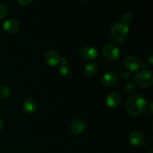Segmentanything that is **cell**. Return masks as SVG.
Wrapping results in <instances>:
<instances>
[{
    "instance_id": "obj_4",
    "label": "cell",
    "mask_w": 153,
    "mask_h": 153,
    "mask_svg": "<svg viewBox=\"0 0 153 153\" xmlns=\"http://www.w3.org/2000/svg\"><path fill=\"white\" fill-rule=\"evenodd\" d=\"M102 52L105 58L109 61H116L120 55V50L114 43H108L103 46Z\"/></svg>"
},
{
    "instance_id": "obj_20",
    "label": "cell",
    "mask_w": 153,
    "mask_h": 153,
    "mask_svg": "<svg viewBox=\"0 0 153 153\" xmlns=\"http://www.w3.org/2000/svg\"><path fill=\"white\" fill-rule=\"evenodd\" d=\"M33 1L34 0H17L18 4L22 7H28V6L31 5Z\"/></svg>"
},
{
    "instance_id": "obj_17",
    "label": "cell",
    "mask_w": 153,
    "mask_h": 153,
    "mask_svg": "<svg viewBox=\"0 0 153 153\" xmlns=\"http://www.w3.org/2000/svg\"><path fill=\"white\" fill-rule=\"evenodd\" d=\"M59 73L64 77H67L71 73V69L67 65L59 66Z\"/></svg>"
},
{
    "instance_id": "obj_11",
    "label": "cell",
    "mask_w": 153,
    "mask_h": 153,
    "mask_svg": "<svg viewBox=\"0 0 153 153\" xmlns=\"http://www.w3.org/2000/svg\"><path fill=\"white\" fill-rule=\"evenodd\" d=\"M59 60L60 56L58 52L53 50V49L49 50L45 55V61L48 65L51 66V67H55V66L58 65Z\"/></svg>"
},
{
    "instance_id": "obj_8",
    "label": "cell",
    "mask_w": 153,
    "mask_h": 153,
    "mask_svg": "<svg viewBox=\"0 0 153 153\" xmlns=\"http://www.w3.org/2000/svg\"><path fill=\"white\" fill-rule=\"evenodd\" d=\"M123 63L126 68L131 72L137 71L140 68V64H141L140 60L137 57L132 55L126 57L124 59Z\"/></svg>"
},
{
    "instance_id": "obj_18",
    "label": "cell",
    "mask_w": 153,
    "mask_h": 153,
    "mask_svg": "<svg viewBox=\"0 0 153 153\" xmlns=\"http://www.w3.org/2000/svg\"><path fill=\"white\" fill-rule=\"evenodd\" d=\"M121 20H122L123 23L126 24V25H128L131 22L132 20V17H131V15L128 13H125L122 15L121 16Z\"/></svg>"
},
{
    "instance_id": "obj_7",
    "label": "cell",
    "mask_w": 153,
    "mask_h": 153,
    "mask_svg": "<svg viewBox=\"0 0 153 153\" xmlns=\"http://www.w3.org/2000/svg\"><path fill=\"white\" fill-rule=\"evenodd\" d=\"M123 102V97L120 93L117 92H112L110 93L107 96L105 100L106 105L108 106L109 108H118L120 106Z\"/></svg>"
},
{
    "instance_id": "obj_23",
    "label": "cell",
    "mask_w": 153,
    "mask_h": 153,
    "mask_svg": "<svg viewBox=\"0 0 153 153\" xmlns=\"http://www.w3.org/2000/svg\"><path fill=\"white\" fill-rule=\"evenodd\" d=\"M3 126H4V122H3L1 118H0V132H1V131L2 130Z\"/></svg>"
},
{
    "instance_id": "obj_15",
    "label": "cell",
    "mask_w": 153,
    "mask_h": 153,
    "mask_svg": "<svg viewBox=\"0 0 153 153\" xmlns=\"http://www.w3.org/2000/svg\"><path fill=\"white\" fill-rule=\"evenodd\" d=\"M11 94V90L8 86L3 85L0 87V100H4L10 97Z\"/></svg>"
},
{
    "instance_id": "obj_16",
    "label": "cell",
    "mask_w": 153,
    "mask_h": 153,
    "mask_svg": "<svg viewBox=\"0 0 153 153\" xmlns=\"http://www.w3.org/2000/svg\"><path fill=\"white\" fill-rule=\"evenodd\" d=\"M136 91V85L132 82L128 83L126 85L125 88H124V92L127 94V95H131L134 93Z\"/></svg>"
},
{
    "instance_id": "obj_12",
    "label": "cell",
    "mask_w": 153,
    "mask_h": 153,
    "mask_svg": "<svg viewBox=\"0 0 153 153\" xmlns=\"http://www.w3.org/2000/svg\"><path fill=\"white\" fill-rule=\"evenodd\" d=\"M129 142L134 146H140L144 143V137L143 133L139 131H134L130 133Z\"/></svg>"
},
{
    "instance_id": "obj_14",
    "label": "cell",
    "mask_w": 153,
    "mask_h": 153,
    "mask_svg": "<svg viewBox=\"0 0 153 153\" xmlns=\"http://www.w3.org/2000/svg\"><path fill=\"white\" fill-rule=\"evenodd\" d=\"M99 71V67L95 63H90L85 67V73L87 76L93 77L96 76Z\"/></svg>"
},
{
    "instance_id": "obj_13",
    "label": "cell",
    "mask_w": 153,
    "mask_h": 153,
    "mask_svg": "<svg viewBox=\"0 0 153 153\" xmlns=\"http://www.w3.org/2000/svg\"><path fill=\"white\" fill-rule=\"evenodd\" d=\"M37 108V102L31 98L25 99L22 102V109L28 114H32L35 113Z\"/></svg>"
},
{
    "instance_id": "obj_19",
    "label": "cell",
    "mask_w": 153,
    "mask_h": 153,
    "mask_svg": "<svg viewBox=\"0 0 153 153\" xmlns=\"http://www.w3.org/2000/svg\"><path fill=\"white\" fill-rule=\"evenodd\" d=\"M7 11H8V9H7V6L0 3V19L5 17L6 15L7 14Z\"/></svg>"
},
{
    "instance_id": "obj_22",
    "label": "cell",
    "mask_w": 153,
    "mask_h": 153,
    "mask_svg": "<svg viewBox=\"0 0 153 153\" xmlns=\"http://www.w3.org/2000/svg\"><path fill=\"white\" fill-rule=\"evenodd\" d=\"M67 64H68V60H67V58H60L59 63H58L59 66L67 65Z\"/></svg>"
},
{
    "instance_id": "obj_9",
    "label": "cell",
    "mask_w": 153,
    "mask_h": 153,
    "mask_svg": "<svg viewBox=\"0 0 153 153\" xmlns=\"http://www.w3.org/2000/svg\"><path fill=\"white\" fill-rule=\"evenodd\" d=\"M118 78L113 72H108L105 73L101 79V84L105 88H111L117 83Z\"/></svg>"
},
{
    "instance_id": "obj_21",
    "label": "cell",
    "mask_w": 153,
    "mask_h": 153,
    "mask_svg": "<svg viewBox=\"0 0 153 153\" xmlns=\"http://www.w3.org/2000/svg\"><path fill=\"white\" fill-rule=\"evenodd\" d=\"M146 58L147 60V61L149 62V64L150 65L152 64V61H153V55H152V51H149L148 52H146Z\"/></svg>"
},
{
    "instance_id": "obj_24",
    "label": "cell",
    "mask_w": 153,
    "mask_h": 153,
    "mask_svg": "<svg viewBox=\"0 0 153 153\" xmlns=\"http://www.w3.org/2000/svg\"><path fill=\"white\" fill-rule=\"evenodd\" d=\"M80 1H88V0H80Z\"/></svg>"
},
{
    "instance_id": "obj_6",
    "label": "cell",
    "mask_w": 153,
    "mask_h": 153,
    "mask_svg": "<svg viewBox=\"0 0 153 153\" xmlns=\"http://www.w3.org/2000/svg\"><path fill=\"white\" fill-rule=\"evenodd\" d=\"M80 54L84 59L90 62L95 61L98 57V52L97 49L91 46H84L82 47Z\"/></svg>"
},
{
    "instance_id": "obj_5",
    "label": "cell",
    "mask_w": 153,
    "mask_h": 153,
    "mask_svg": "<svg viewBox=\"0 0 153 153\" xmlns=\"http://www.w3.org/2000/svg\"><path fill=\"white\" fill-rule=\"evenodd\" d=\"M86 128V123L81 118L75 119L69 126V131L73 135H79L85 131Z\"/></svg>"
},
{
    "instance_id": "obj_10",
    "label": "cell",
    "mask_w": 153,
    "mask_h": 153,
    "mask_svg": "<svg viewBox=\"0 0 153 153\" xmlns=\"http://www.w3.org/2000/svg\"><path fill=\"white\" fill-rule=\"evenodd\" d=\"M2 28L4 31L8 34H15L19 29V24L16 19H9L4 22Z\"/></svg>"
},
{
    "instance_id": "obj_2",
    "label": "cell",
    "mask_w": 153,
    "mask_h": 153,
    "mask_svg": "<svg viewBox=\"0 0 153 153\" xmlns=\"http://www.w3.org/2000/svg\"><path fill=\"white\" fill-rule=\"evenodd\" d=\"M129 31L128 25L123 22H117L114 24L111 28V36L115 43H121L126 40Z\"/></svg>"
},
{
    "instance_id": "obj_3",
    "label": "cell",
    "mask_w": 153,
    "mask_h": 153,
    "mask_svg": "<svg viewBox=\"0 0 153 153\" xmlns=\"http://www.w3.org/2000/svg\"><path fill=\"white\" fill-rule=\"evenodd\" d=\"M134 85L141 88H149L153 84V74L150 70H142L134 75Z\"/></svg>"
},
{
    "instance_id": "obj_1",
    "label": "cell",
    "mask_w": 153,
    "mask_h": 153,
    "mask_svg": "<svg viewBox=\"0 0 153 153\" xmlns=\"http://www.w3.org/2000/svg\"><path fill=\"white\" fill-rule=\"evenodd\" d=\"M146 100L140 94L131 96L125 103V110L127 114L131 117H138L146 111Z\"/></svg>"
}]
</instances>
